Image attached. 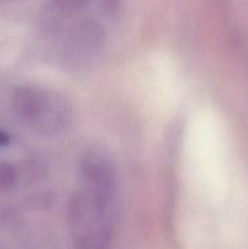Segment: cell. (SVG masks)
Returning a JSON list of instances; mask_svg holds the SVG:
<instances>
[{"label":"cell","instance_id":"277c9868","mask_svg":"<svg viewBox=\"0 0 248 249\" xmlns=\"http://www.w3.org/2000/svg\"><path fill=\"white\" fill-rule=\"evenodd\" d=\"M79 174L82 185L117 192V172L112 158L105 151L90 148L82 155L79 160Z\"/></svg>","mask_w":248,"mask_h":249},{"label":"cell","instance_id":"5b68a950","mask_svg":"<svg viewBox=\"0 0 248 249\" xmlns=\"http://www.w3.org/2000/svg\"><path fill=\"white\" fill-rule=\"evenodd\" d=\"M90 2L91 0H46L40 14L41 28L49 33L60 31Z\"/></svg>","mask_w":248,"mask_h":249},{"label":"cell","instance_id":"7a4b0ae2","mask_svg":"<svg viewBox=\"0 0 248 249\" xmlns=\"http://www.w3.org/2000/svg\"><path fill=\"white\" fill-rule=\"evenodd\" d=\"M11 108L19 123L46 136L66 131L74 118L73 105L65 94L34 85H21L14 90Z\"/></svg>","mask_w":248,"mask_h":249},{"label":"cell","instance_id":"6da1fadb","mask_svg":"<svg viewBox=\"0 0 248 249\" xmlns=\"http://www.w3.org/2000/svg\"><path fill=\"white\" fill-rule=\"evenodd\" d=\"M116 194L82 185L67 206L73 249H109L116 228Z\"/></svg>","mask_w":248,"mask_h":249},{"label":"cell","instance_id":"8992f818","mask_svg":"<svg viewBox=\"0 0 248 249\" xmlns=\"http://www.w3.org/2000/svg\"><path fill=\"white\" fill-rule=\"evenodd\" d=\"M16 170L7 162H0V190H9L16 182Z\"/></svg>","mask_w":248,"mask_h":249},{"label":"cell","instance_id":"3957f363","mask_svg":"<svg viewBox=\"0 0 248 249\" xmlns=\"http://www.w3.org/2000/svg\"><path fill=\"white\" fill-rule=\"evenodd\" d=\"M106 32L100 22L83 18L65 31L57 49L60 65L68 72H84L94 67L104 55Z\"/></svg>","mask_w":248,"mask_h":249},{"label":"cell","instance_id":"52a82bcc","mask_svg":"<svg viewBox=\"0 0 248 249\" xmlns=\"http://www.w3.org/2000/svg\"><path fill=\"white\" fill-rule=\"evenodd\" d=\"M11 141V138H10L9 133L4 130H0V147H4V146H7Z\"/></svg>","mask_w":248,"mask_h":249}]
</instances>
